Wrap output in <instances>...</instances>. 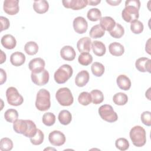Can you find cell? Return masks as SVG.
Wrapping results in <instances>:
<instances>
[{"label":"cell","mask_w":151,"mask_h":151,"mask_svg":"<svg viewBox=\"0 0 151 151\" xmlns=\"http://www.w3.org/2000/svg\"><path fill=\"white\" fill-rule=\"evenodd\" d=\"M13 129L17 133L31 138L36 134L38 129L34 122L31 120L17 119L13 123Z\"/></svg>","instance_id":"obj_1"},{"label":"cell","mask_w":151,"mask_h":151,"mask_svg":"<svg viewBox=\"0 0 151 151\" xmlns=\"http://www.w3.org/2000/svg\"><path fill=\"white\" fill-rule=\"evenodd\" d=\"M129 136L133 144L136 147H142L146 142V131L140 126H135L132 127Z\"/></svg>","instance_id":"obj_2"},{"label":"cell","mask_w":151,"mask_h":151,"mask_svg":"<svg viewBox=\"0 0 151 151\" xmlns=\"http://www.w3.org/2000/svg\"><path fill=\"white\" fill-rule=\"evenodd\" d=\"M51 106L50 101V92L44 88L40 89L36 97L35 107L36 108L41 111L48 110Z\"/></svg>","instance_id":"obj_3"},{"label":"cell","mask_w":151,"mask_h":151,"mask_svg":"<svg viewBox=\"0 0 151 151\" xmlns=\"http://www.w3.org/2000/svg\"><path fill=\"white\" fill-rule=\"evenodd\" d=\"M73 70L68 64H63L54 73V78L58 84L65 83L73 75Z\"/></svg>","instance_id":"obj_4"},{"label":"cell","mask_w":151,"mask_h":151,"mask_svg":"<svg viewBox=\"0 0 151 151\" xmlns=\"http://www.w3.org/2000/svg\"><path fill=\"white\" fill-rule=\"evenodd\" d=\"M55 98L58 103L63 106H71L74 101V98L70 90L67 87L59 88L55 94Z\"/></svg>","instance_id":"obj_5"},{"label":"cell","mask_w":151,"mask_h":151,"mask_svg":"<svg viewBox=\"0 0 151 151\" xmlns=\"http://www.w3.org/2000/svg\"><path fill=\"white\" fill-rule=\"evenodd\" d=\"M99 114L101 118L109 123H113L117 120L118 116L114 111L113 108L109 104H104L99 109Z\"/></svg>","instance_id":"obj_6"},{"label":"cell","mask_w":151,"mask_h":151,"mask_svg":"<svg viewBox=\"0 0 151 151\" xmlns=\"http://www.w3.org/2000/svg\"><path fill=\"white\" fill-rule=\"evenodd\" d=\"M6 97L8 104L14 106H18L24 102L23 97L19 93L18 90L14 87H9L6 91Z\"/></svg>","instance_id":"obj_7"},{"label":"cell","mask_w":151,"mask_h":151,"mask_svg":"<svg viewBox=\"0 0 151 151\" xmlns=\"http://www.w3.org/2000/svg\"><path fill=\"white\" fill-rule=\"evenodd\" d=\"M139 8L129 4H125V8L122 12V18L127 22L137 20L139 17Z\"/></svg>","instance_id":"obj_8"},{"label":"cell","mask_w":151,"mask_h":151,"mask_svg":"<svg viewBox=\"0 0 151 151\" xmlns=\"http://www.w3.org/2000/svg\"><path fill=\"white\" fill-rule=\"evenodd\" d=\"M31 77L32 81L37 86H44L48 83L50 78V75L48 71L44 69L42 71L34 73H31Z\"/></svg>","instance_id":"obj_9"},{"label":"cell","mask_w":151,"mask_h":151,"mask_svg":"<svg viewBox=\"0 0 151 151\" xmlns=\"http://www.w3.org/2000/svg\"><path fill=\"white\" fill-rule=\"evenodd\" d=\"M48 140L52 145L60 146L65 143L66 139L63 133L59 130H54L50 133Z\"/></svg>","instance_id":"obj_10"},{"label":"cell","mask_w":151,"mask_h":151,"mask_svg":"<svg viewBox=\"0 0 151 151\" xmlns=\"http://www.w3.org/2000/svg\"><path fill=\"white\" fill-rule=\"evenodd\" d=\"M3 8L6 14L9 15H16L19 11V1L5 0L4 1Z\"/></svg>","instance_id":"obj_11"},{"label":"cell","mask_w":151,"mask_h":151,"mask_svg":"<svg viewBox=\"0 0 151 151\" xmlns=\"http://www.w3.org/2000/svg\"><path fill=\"white\" fill-rule=\"evenodd\" d=\"M63 6L66 8L73 10H80L88 5L87 0H64L62 1Z\"/></svg>","instance_id":"obj_12"},{"label":"cell","mask_w":151,"mask_h":151,"mask_svg":"<svg viewBox=\"0 0 151 151\" xmlns=\"http://www.w3.org/2000/svg\"><path fill=\"white\" fill-rule=\"evenodd\" d=\"M73 28L76 32L82 34L85 33L88 28V23L82 17H77L73 20Z\"/></svg>","instance_id":"obj_13"},{"label":"cell","mask_w":151,"mask_h":151,"mask_svg":"<svg viewBox=\"0 0 151 151\" xmlns=\"http://www.w3.org/2000/svg\"><path fill=\"white\" fill-rule=\"evenodd\" d=\"M136 69L140 72L151 73V60L146 57H140L135 63Z\"/></svg>","instance_id":"obj_14"},{"label":"cell","mask_w":151,"mask_h":151,"mask_svg":"<svg viewBox=\"0 0 151 151\" xmlns=\"http://www.w3.org/2000/svg\"><path fill=\"white\" fill-rule=\"evenodd\" d=\"M45 63L41 58H35L32 59L28 64L29 69L34 73H37L44 70Z\"/></svg>","instance_id":"obj_15"},{"label":"cell","mask_w":151,"mask_h":151,"mask_svg":"<svg viewBox=\"0 0 151 151\" xmlns=\"http://www.w3.org/2000/svg\"><path fill=\"white\" fill-rule=\"evenodd\" d=\"M91 47V40L89 37H86L80 38L77 43V48L80 52H88Z\"/></svg>","instance_id":"obj_16"},{"label":"cell","mask_w":151,"mask_h":151,"mask_svg":"<svg viewBox=\"0 0 151 151\" xmlns=\"http://www.w3.org/2000/svg\"><path fill=\"white\" fill-rule=\"evenodd\" d=\"M60 55L64 60L73 61L76 57V53L74 49L71 46L65 45L61 49Z\"/></svg>","instance_id":"obj_17"},{"label":"cell","mask_w":151,"mask_h":151,"mask_svg":"<svg viewBox=\"0 0 151 151\" xmlns=\"http://www.w3.org/2000/svg\"><path fill=\"white\" fill-rule=\"evenodd\" d=\"M90 78L89 73L86 70H82L80 71L76 76L75 78L76 84L80 87L85 86L88 82Z\"/></svg>","instance_id":"obj_18"},{"label":"cell","mask_w":151,"mask_h":151,"mask_svg":"<svg viewBox=\"0 0 151 151\" xmlns=\"http://www.w3.org/2000/svg\"><path fill=\"white\" fill-rule=\"evenodd\" d=\"M1 44L8 50L14 49L17 45V41L15 37L11 34L4 35L1 40Z\"/></svg>","instance_id":"obj_19"},{"label":"cell","mask_w":151,"mask_h":151,"mask_svg":"<svg viewBox=\"0 0 151 151\" xmlns=\"http://www.w3.org/2000/svg\"><path fill=\"white\" fill-rule=\"evenodd\" d=\"M25 56L23 53L21 52H14L10 56V62L15 67L22 65L25 63Z\"/></svg>","instance_id":"obj_20"},{"label":"cell","mask_w":151,"mask_h":151,"mask_svg":"<svg viewBox=\"0 0 151 151\" xmlns=\"http://www.w3.org/2000/svg\"><path fill=\"white\" fill-rule=\"evenodd\" d=\"M116 82L118 87L123 90H129L131 87V81L126 75H119L117 77Z\"/></svg>","instance_id":"obj_21"},{"label":"cell","mask_w":151,"mask_h":151,"mask_svg":"<svg viewBox=\"0 0 151 151\" xmlns=\"http://www.w3.org/2000/svg\"><path fill=\"white\" fill-rule=\"evenodd\" d=\"M33 8L34 11L38 14H44L48 11L49 9V4L48 2L45 0L34 1Z\"/></svg>","instance_id":"obj_22"},{"label":"cell","mask_w":151,"mask_h":151,"mask_svg":"<svg viewBox=\"0 0 151 151\" xmlns=\"http://www.w3.org/2000/svg\"><path fill=\"white\" fill-rule=\"evenodd\" d=\"M91 48L93 53L99 57L104 55L106 51L105 45L102 42L99 41H94L92 42Z\"/></svg>","instance_id":"obj_23"},{"label":"cell","mask_w":151,"mask_h":151,"mask_svg":"<svg viewBox=\"0 0 151 151\" xmlns=\"http://www.w3.org/2000/svg\"><path fill=\"white\" fill-rule=\"evenodd\" d=\"M116 22L110 17H104L100 19V25L104 30L110 32L115 26Z\"/></svg>","instance_id":"obj_24"},{"label":"cell","mask_w":151,"mask_h":151,"mask_svg":"<svg viewBox=\"0 0 151 151\" xmlns=\"http://www.w3.org/2000/svg\"><path fill=\"white\" fill-rule=\"evenodd\" d=\"M110 53L114 56H121L124 52V48L123 45L117 42L111 43L109 46Z\"/></svg>","instance_id":"obj_25"},{"label":"cell","mask_w":151,"mask_h":151,"mask_svg":"<svg viewBox=\"0 0 151 151\" xmlns=\"http://www.w3.org/2000/svg\"><path fill=\"white\" fill-rule=\"evenodd\" d=\"M58 119L61 124L67 125L70 124L72 120V115L69 111L63 110L59 113Z\"/></svg>","instance_id":"obj_26"},{"label":"cell","mask_w":151,"mask_h":151,"mask_svg":"<svg viewBox=\"0 0 151 151\" xmlns=\"http://www.w3.org/2000/svg\"><path fill=\"white\" fill-rule=\"evenodd\" d=\"M105 34L104 30L99 25H95L91 28L89 35L92 38H101Z\"/></svg>","instance_id":"obj_27"},{"label":"cell","mask_w":151,"mask_h":151,"mask_svg":"<svg viewBox=\"0 0 151 151\" xmlns=\"http://www.w3.org/2000/svg\"><path fill=\"white\" fill-rule=\"evenodd\" d=\"M113 101L116 105L123 106L127 103L128 97L125 93L122 92L117 93L113 96Z\"/></svg>","instance_id":"obj_28"},{"label":"cell","mask_w":151,"mask_h":151,"mask_svg":"<svg viewBox=\"0 0 151 151\" xmlns=\"http://www.w3.org/2000/svg\"><path fill=\"white\" fill-rule=\"evenodd\" d=\"M24 50L27 54L33 55L37 53L38 51V45L34 41H29L25 44Z\"/></svg>","instance_id":"obj_29"},{"label":"cell","mask_w":151,"mask_h":151,"mask_svg":"<svg viewBox=\"0 0 151 151\" xmlns=\"http://www.w3.org/2000/svg\"><path fill=\"white\" fill-rule=\"evenodd\" d=\"M91 72L96 77H101L104 73V66L100 63L94 62L91 67Z\"/></svg>","instance_id":"obj_30"},{"label":"cell","mask_w":151,"mask_h":151,"mask_svg":"<svg viewBox=\"0 0 151 151\" xmlns=\"http://www.w3.org/2000/svg\"><path fill=\"white\" fill-rule=\"evenodd\" d=\"M110 35L114 38H120L124 34V28L122 25L116 23L114 27L109 32Z\"/></svg>","instance_id":"obj_31"},{"label":"cell","mask_w":151,"mask_h":151,"mask_svg":"<svg viewBox=\"0 0 151 151\" xmlns=\"http://www.w3.org/2000/svg\"><path fill=\"white\" fill-rule=\"evenodd\" d=\"M91 96V102L94 104H99L103 102L104 95L99 90H93L90 92Z\"/></svg>","instance_id":"obj_32"},{"label":"cell","mask_w":151,"mask_h":151,"mask_svg":"<svg viewBox=\"0 0 151 151\" xmlns=\"http://www.w3.org/2000/svg\"><path fill=\"white\" fill-rule=\"evenodd\" d=\"M18 113L14 109H8L4 113L5 119L9 123H14L15 120L18 119Z\"/></svg>","instance_id":"obj_33"},{"label":"cell","mask_w":151,"mask_h":151,"mask_svg":"<svg viewBox=\"0 0 151 151\" xmlns=\"http://www.w3.org/2000/svg\"><path fill=\"white\" fill-rule=\"evenodd\" d=\"M87 17L91 21H97L101 18V11L97 8H91L88 11Z\"/></svg>","instance_id":"obj_34"},{"label":"cell","mask_w":151,"mask_h":151,"mask_svg":"<svg viewBox=\"0 0 151 151\" xmlns=\"http://www.w3.org/2000/svg\"><path fill=\"white\" fill-rule=\"evenodd\" d=\"M78 63L84 66H87L90 64L93 61V57L88 52L81 53L78 58Z\"/></svg>","instance_id":"obj_35"},{"label":"cell","mask_w":151,"mask_h":151,"mask_svg":"<svg viewBox=\"0 0 151 151\" xmlns=\"http://www.w3.org/2000/svg\"><path fill=\"white\" fill-rule=\"evenodd\" d=\"M143 29L144 26L141 21L139 20H135L131 22L130 30L134 34H139L142 33L143 31Z\"/></svg>","instance_id":"obj_36"},{"label":"cell","mask_w":151,"mask_h":151,"mask_svg":"<svg viewBox=\"0 0 151 151\" xmlns=\"http://www.w3.org/2000/svg\"><path fill=\"white\" fill-rule=\"evenodd\" d=\"M78 101L83 106H87L91 102V96L90 93L87 91H83L80 94L78 97Z\"/></svg>","instance_id":"obj_37"},{"label":"cell","mask_w":151,"mask_h":151,"mask_svg":"<svg viewBox=\"0 0 151 151\" xmlns=\"http://www.w3.org/2000/svg\"><path fill=\"white\" fill-rule=\"evenodd\" d=\"M13 148L12 141L8 138L4 137L0 140V150L2 151H9Z\"/></svg>","instance_id":"obj_38"},{"label":"cell","mask_w":151,"mask_h":151,"mask_svg":"<svg viewBox=\"0 0 151 151\" xmlns=\"http://www.w3.org/2000/svg\"><path fill=\"white\" fill-rule=\"evenodd\" d=\"M42 123L47 126H52L55 122V116L51 112H47L44 114L42 116Z\"/></svg>","instance_id":"obj_39"},{"label":"cell","mask_w":151,"mask_h":151,"mask_svg":"<svg viewBox=\"0 0 151 151\" xmlns=\"http://www.w3.org/2000/svg\"><path fill=\"white\" fill-rule=\"evenodd\" d=\"M44 139V134L40 129H37L36 134L30 138L31 143L34 145H40L42 143Z\"/></svg>","instance_id":"obj_40"},{"label":"cell","mask_w":151,"mask_h":151,"mask_svg":"<svg viewBox=\"0 0 151 151\" xmlns=\"http://www.w3.org/2000/svg\"><path fill=\"white\" fill-rule=\"evenodd\" d=\"M115 146L117 149L120 150L124 151L129 149V143L128 140L123 137L117 139L115 142Z\"/></svg>","instance_id":"obj_41"},{"label":"cell","mask_w":151,"mask_h":151,"mask_svg":"<svg viewBox=\"0 0 151 151\" xmlns=\"http://www.w3.org/2000/svg\"><path fill=\"white\" fill-rule=\"evenodd\" d=\"M142 122L147 126H151V113L149 111L143 112L140 116Z\"/></svg>","instance_id":"obj_42"},{"label":"cell","mask_w":151,"mask_h":151,"mask_svg":"<svg viewBox=\"0 0 151 151\" xmlns=\"http://www.w3.org/2000/svg\"><path fill=\"white\" fill-rule=\"evenodd\" d=\"M0 21H1V31H2L4 30L8 29L10 25V22L9 19L4 17H0Z\"/></svg>","instance_id":"obj_43"},{"label":"cell","mask_w":151,"mask_h":151,"mask_svg":"<svg viewBox=\"0 0 151 151\" xmlns=\"http://www.w3.org/2000/svg\"><path fill=\"white\" fill-rule=\"evenodd\" d=\"M0 73H1V77H0V84H3L6 80V72L2 69L0 68Z\"/></svg>","instance_id":"obj_44"},{"label":"cell","mask_w":151,"mask_h":151,"mask_svg":"<svg viewBox=\"0 0 151 151\" xmlns=\"http://www.w3.org/2000/svg\"><path fill=\"white\" fill-rule=\"evenodd\" d=\"M125 4L132 5L133 6H136L138 8H140V2L139 0H128L125 2Z\"/></svg>","instance_id":"obj_45"},{"label":"cell","mask_w":151,"mask_h":151,"mask_svg":"<svg viewBox=\"0 0 151 151\" xmlns=\"http://www.w3.org/2000/svg\"><path fill=\"white\" fill-rule=\"evenodd\" d=\"M106 2L107 4H109V5H110L111 6H117L119 5L121 2L122 1L119 0V1H111V0H106Z\"/></svg>","instance_id":"obj_46"},{"label":"cell","mask_w":151,"mask_h":151,"mask_svg":"<svg viewBox=\"0 0 151 151\" xmlns=\"http://www.w3.org/2000/svg\"><path fill=\"white\" fill-rule=\"evenodd\" d=\"M101 2L100 0H94V1H88V4L89 5H92V6H96L99 4H100Z\"/></svg>","instance_id":"obj_47"},{"label":"cell","mask_w":151,"mask_h":151,"mask_svg":"<svg viewBox=\"0 0 151 151\" xmlns=\"http://www.w3.org/2000/svg\"><path fill=\"white\" fill-rule=\"evenodd\" d=\"M150 38H149V39L147 40V42H146V48H145V50H146V52H147L149 54H150Z\"/></svg>","instance_id":"obj_48"},{"label":"cell","mask_w":151,"mask_h":151,"mask_svg":"<svg viewBox=\"0 0 151 151\" xmlns=\"http://www.w3.org/2000/svg\"><path fill=\"white\" fill-rule=\"evenodd\" d=\"M1 61H0V64H2L4 63L5 60H6V54L3 51H1Z\"/></svg>","instance_id":"obj_49"},{"label":"cell","mask_w":151,"mask_h":151,"mask_svg":"<svg viewBox=\"0 0 151 151\" xmlns=\"http://www.w3.org/2000/svg\"><path fill=\"white\" fill-rule=\"evenodd\" d=\"M150 88H149V89H148V90L146 92V97L150 100Z\"/></svg>","instance_id":"obj_50"}]
</instances>
